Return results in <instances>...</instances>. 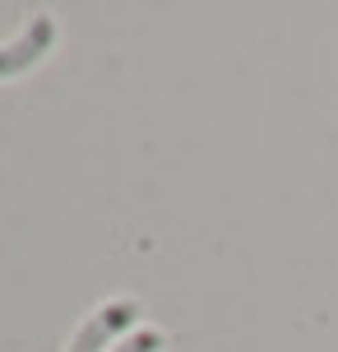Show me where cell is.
<instances>
[{"instance_id": "obj_3", "label": "cell", "mask_w": 338, "mask_h": 352, "mask_svg": "<svg viewBox=\"0 0 338 352\" xmlns=\"http://www.w3.org/2000/svg\"><path fill=\"white\" fill-rule=\"evenodd\" d=\"M158 348H162V334H158V329H139V334H130L121 348H111V352H158Z\"/></svg>"}, {"instance_id": "obj_1", "label": "cell", "mask_w": 338, "mask_h": 352, "mask_svg": "<svg viewBox=\"0 0 338 352\" xmlns=\"http://www.w3.org/2000/svg\"><path fill=\"white\" fill-rule=\"evenodd\" d=\"M52 37H56V23H52V14H33L19 42H10V47H0V79H5V74L28 70L33 60H42V56H47V47H52Z\"/></svg>"}, {"instance_id": "obj_2", "label": "cell", "mask_w": 338, "mask_h": 352, "mask_svg": "<svg viewBox=\"0 0 338 352\" xmlns=\"http://www.w3.org/2000/svg\"><path fill=\"white\" fill-rule=\"evenodd\" d=\"M135 316H139V306H135V301H107V306H102V311H98V316L74 334L70 352H102L111 338L125 329V324H135Z\"/></svg>"}]
</instances>
